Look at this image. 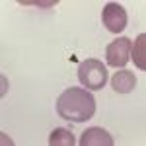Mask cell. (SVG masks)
Segmentation results:
<instances>
[{"label":"cell","instance_id":"52a82bcc","mask_svg":"<svg viewBox=\"0 0 146 146\" xmlns=\"http://www.w3.org/2000/svg\"><path fill=\"white\" fill-rule=\"evenodd\" d=\"M131 56H133V62L136 64V68L146 70V33H140L136 37V41L131 47Z\"/></svg>","mask_w":146,"mask_h":146},{"label":"cell","instance_id":"6da1fadb","mask_svg":"<svg viewBox=\"0 0 146 146\" xmlns=\"http://www.w3.org/2000/svg\"><path fill=\"white\" fill-rule=\"evenodd\" d=\"M56 113L70 123H84L96 115V98L86 88H68L56 100Z\"/></svg>","mask_w":146,"mask_h":146},{"label":"cell","instance_id":"ba28073f","mask_svg":"<svg viewBox=\"0 0 146 146\" xmlns=\"http://www.w3.org/2000/svg\"><path fill=\"white\" fill-rule=\"evenodd\" d=\"M49 144L51 146H74L76 140H74V135H72L68 129L58 127V129H55V131L49 135Z\"/></svg>","mask_w":146,"mask_h":146},{"label":"cell","instance_id":"8992f818","mask_svg":"<svg viewBox=\"0 0 146 146\" xmlns=\"http://www.w3.org/2000/svg\"><path fill=\"white\" fill-rule=\"evenodd\" d=\"M136 86V76L131 72V70H127V68H121L119 72H115L111 78V88L117 94H129V92H133Z\"/></svg>","mask_w":146,"mask_h":146},{"label":"cell","instance_id":"9c48e42d","mask_svg":"<svg viewBox=\"0 0 146 146\" xmlns=\"http://www.w3.org/2000/svg\"><path fill=\"white\" fill-rule=\"evenodd\" d=\"M22 4H27V6H39V8H49V6H55L56 2H22Z\"/></svg>","mask_w":146,"mask_h":146},{"label":"cell","instance_id":"277c9868","mask_svg":"<svg viewBox=\"0 0 146 146\" xmlns=\"http://www.w3.org/2000/svg\"><path fill=\"white\" fill-rule=\"evenodd\" d=\"M101 20H103V25L111 33H121L125 27H127V23H129V16H127V10H125L121 4L109 2V4L103 6Z\"/></svg>","mask_w":146,"mask_h":146},{"label":"cell","instance_id":"5b68a950","mask_svg":"<svg viewBox=\"0 0 146 146\" xmlns=\"http://www.w3.org/2000/svg\"><path fill=\"white\" fill-rule=\"evenodd\" d=\"M78 144L80 146H113L115 140H113V136L105 129H101V127H90V129H86L82 133Z\"/></svg>","mask_w":146,"mask_h":146},{"label":"cell","instance_id":"3957f363","mask_svg":"<svg viewBox=\"0 0 146 146\" xmlns=\"http://www.w3.org/2000/svg\"><path fill=\"white\" fill-rule=\"evenodd\" d=\"M131 47L133 41L129 37H119L111 41L105 49V62L115 68H125V64L131 60Z\"/></svg>","mask_w":146,"mask_h":146},{"label":"cell","instance_id":"7a4b0ae2","mask_svg":"<svg viewBox=\"0 0 146 146\" xmlns=\"http://www.w3.org/2000/svg\"><path fill=\"white\" fill-rule=\"evenodd\" d=\"M107 68L98 58H86L78 66V80L86 90H103L107 84Z\"/></svg>","mask_w":146,"mask_h":146}]
</instances>
